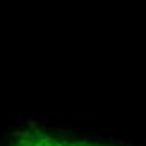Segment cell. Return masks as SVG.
Segmentation results:
<instances>
[{
	"instance_id": "6da1fadb",
	"label": "cell",
	"mask_w": 146,
	"mask_h": 146,
	"mask_svg": "<svg viewBox=\"0 0 146 146\" xmlns=\"http://www.w3.org/2000/svg\"><path fill=\"white\" fill-rule=\"evenodd\" d=\"M7 146H114L108 143H96V141H86V139H72V138H62V136H52V134H42V133H27L14 139Z\"/></svg>"
}]
</instances>
